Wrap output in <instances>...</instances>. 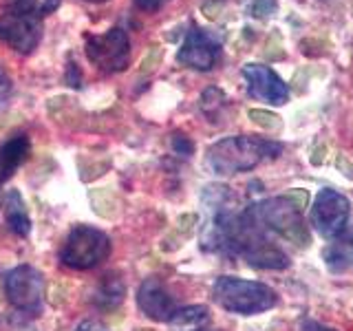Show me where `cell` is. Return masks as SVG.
Wrapping results in <instances>:
<instances>
[{
  "instance_id": "cell-1",
  "label": "cell",
  "mask_w": 353,
  "mask_h": 331,
  "mask_svg": "<svg viewBox=\"0 0 353 331\" xmlns=\"http://www.w3.org/2000/svg\"><path fill=\"white\" fill-rule=\"evenodd\" d=\"M283 152V143L263 137L234 135L225 137L208 148L205 166L216 177H232L254 170L263 161L276 159Z\"/></svg>"
},
{
  "instance_id": "cell-2",
  "label": "cell",
  "mask_w": 353,
  "mask_h": 331,
  "mask_svg": "<svg viewBox=\"0 0 353 331\" xmlns=\"http://www.w3.org/2000/svg\"><path fill=\"white\" fill-rule=\"evenodd\" d=\"M243 212H245V217L254 225H259L268 234L270 232L279 234L281 239L294 243L296 248H307L312 243V237H309L303 219V210L287 194L263 199V201L248 205Z\"/></svg>"
},
{
  "instance_id": "cell-3",
  "label": "cell",
  "mask_w": 353,
  "mask_h": 331,
  "mask_svg": "<svg viewBox=\"0 0 353 331\" xmlns=\"http://www.w3.org/2000/svg\"><path fill=\"white\" fill-rule=\"evenodd\" d=\"M212 296L216 305L223 307L225 312L243 316L263 314L279 303V296L270 285L236 279V276H221V279H216Z\"/></svg>"
},
{
  "instance_id": "cell-4",
  "label": "cell",
  "mask_w": 353,
  "mask_h": 331,
  "mask_svg": "<svg viewBox=\"0 0 353 331\" xmlns=\"http://www.w3.org/2000/svg\"><path fill=\"white\" fill-rule=\"evenodd\" d=\"M110 254V239L91 225H75L60 250V261L71 270H91Z\"/></svg>"
},
{
  "instance_id": "cell-5",
  "label": "cell",
  "mask_w": 353,
  "mask_h": 331,
  "mask_svg": "<svg viewBox=\"0 0 353 331\" xmlns=\"http://www.w3.org/2000/svg\"><path fill=\"white\" fill-rule=\"evenodd\" d=\"M86 58L104 73L124 71L130 60V42L126 31L115 27L106 33H99V36H88Z\"/></svg>"
},
{
  "instance_id": "cell-6",
  "label": "cell",
  "mask_w": 353,
  "mask_h": 331,
  "mask_svg": "<svg viewBox=\"0 0 353 331\" xmlns=\"http://www.w3.org/2000/svg\"><path fill=\"white\" fill-rule=\"evenodd\" d=\"M351 203L345 194L331 188H323L312 205V225L323 239H338L347 228Z\"/></svg>"
},
{
  "instance_id": "cell-7",
  "label": "cell",
  "mask_w": 353,
  "mask_h": 331,
  "mask_svg": "<svg viewBox=\"0 0 353 331\" xmlns=\"http://www.w3.org/2000/svg\"><path fill=\"white\" fill-rule=\"evenodd\" d=\"M5 294L9 303L20 312H38L44 298L42 272L31 268V265H18L5 276Z\"/></svg>"
},
{
  "instance_id": "cell-8",
  "label": "cell",
  "mask_w": 353,
  "mask_h": 331,
  "mask_svg": "<svg viewBox=\"0 0 353 331\" xmlns=\"http://www.w3.org/2000/svg\"><path fill=\"white\" fill-rule=\"evenodd\" d=\"M221 47L223 40L216 38V33L208 29H192L176 53V62L194 71H210L221 60Z\"/></svg>"
},
{
  "instance_id": "cell-9",
  "label": "cell",
  "mask_w": 353,
  "mask_h": 331,
  "mask_svg": "<svg viewBox=\"0 0 353 331\" xmlns=\"http://www.w3.org/2000/svg\"><path fill=\"white\" fill-rule=\"evenodd\" d=\"M42 22L36 16L9 9L0 16V40L18 53H31L40 44Z\"/></svg>"
},
{
  "instance_id": "cell-10",
  "label": "cell",
  "mask_w": 353,
  "mask_h": 331,
  "mask_svg": "<svg viewBox=\"0 0 353 331\" xmlns=\"http://www.w3.org/2000/svg\"><path fill=\"white\" fill-rule=\"evenodd\" d=\"M243 77L248 80V91L252 97H259L274 106H281L290 99V88L276 75L270 66L263 64H245Z\"/></svg>"
},
{
  "instance_id": "cell-11",
  "label": "cell",
  "mask_w": 353,
  "mask_h": 331,
  "mask_svg": "<svg viewBox=\"0 0 353 331\" xmlns=\"http://www.w3.org/2000/svg\"><path fill=\"white\" fill-rule=\"evenodd\" d=\"M137 305L143 314L159 323H170V318L176 314V303L165 290L159 279H146L137 290Z\"/></svg>"
},
{
  "instance_id": "cell-12",
  "label": "cell",
  "mask_w": 353,
  "mask_h": 331,
  "mask_svg": "<svg viewBox=\"0 0 353 331\" xmlns=\"http://www.w3.org/2000/svg\"><path fill=\"white\" fill-rule=\"evenodd\" d=\"M31 150L29 137L25 135H14L9 137L3 146H0V181H7L14 177V172L22 166V161L27 159V154Z\"/></svg>"
},
{
  "instance_id": "cell-13",
  "label": "cell",
  "mask_w": 353,
  "mask_h": 331,
  "mask_svg": "<svg viewBox=\"0 0 353 331\" xmlns=\"http://www.w3.org/2000/svg\"><path fill=\"white\" fill-rule=\"evenodd\" d=\"M323 259L331 272H347L353 270V228L325 248Z\"/></svg>"
},
{
  "instance_id": "cell-14",
  "label": "cell",
  "mask_w": 353,
  "mask_h": 331,
  "mask_svg": "<svg viewBox=\"0 0 353 331\" xmlns=\"http://www.w3.org/2000/svg\"><path fill=\"white\" fill-rule=\"evenodd\" d=\"M5 221L9 230L18 237H27L31 232V219L18 190H11L5 197Z\"/></svg>"
},
{
  "instance_id": "cell-15",
  "label": "cell",
  "mask_w": 353,
  "mask_h": 331,
  "mask_svg": "<svg viewBox=\"0 0 353 331\" xmlns=\"http://www.w3.org/2000/svg\"><path fill=\"white\" fill-rule=\"evenodd\" d=\"M210 320V309L205 305H190L176 309L170 318V327L174 331H199Z\"/></svg>"
},
{
  "instance_id": "cell-16",
  "label": "cell",
  "mask_w": 353,
  "mask_h": 331,
  "mask_svg": "<svg viewBox=\"0 0 353 331\" xmlns=\"http://www.w3.org/2000/svg\"><path fill=\"white\" fill-rule=\"evenodd\" d=\"M124 283H121L119 279H115V276H106V281L99 285L97 290V296H95V303L99 307H115L121 303V298H124Z\"/></svg>"
},
{
  "instance_id": "cell-17",
  "label": "cell",
  "mask_w": 353,
  "mask_h": 331,
  "mask_svg": "<svg viewBox=\"0 0 353 331\" xmlns=\"http://www.w3.org/2000/svg\"><path fill=\"white\" fill-rule=\"evenodd\" d=\"M60 7V0H11V9H18L22 14L42 18L47 14H53Z\"/></svg>"
},
{
  "instance_id": "cell-18",
  "label": "cell",
  "mask_w": 353,
  "mask_h": 331,
  "mask_svg": "<svg viewBox=\"0 0 353 331\" xmlns=\"http://www.w3.org/2000/svg\"><path fill=\"white\" fill-rule=\"evenodd\" d=\"M243 9L252 18H268L279 11V0H243Z\"/></svg>"
},
{
  "instance_id": "cell-19",
  "label": "cell",
  "mask_w": 353,
  "mask_h": 331,
  "mask_svg": "<svg viewBox=\"0 0 353 331\" xmlns=\"http://www.w3.org/2000/svg\"><path fill=\"white\" fill-rule=\"evenodd\" d=\"M248 117L254 121L256 126L265 128V130H279L281 128V117L276 113H270V110H261V108H250Z\"/></svg>"
},
{
  "instance_id": "cell-20",
  "label": "cell",
  "mask_w": 353,
  "mask_h": 331,
  "mask_svg": "<svg viewBox=\"0 0 353 331\" xmlns=\"http://www.w3.org/2000/svg\"><path fill=\"white\" fill-rule=\"evenodd\" d=\"M265 58H268L270 62L274 60H283L285 58V51H283V40L279 33H272L270 40H268V47H265Z\"/></svg>"
},
{
  "instance_id": "cell-21",
  "label": "cell",
  "mask_w": 353,
  "mask_h": 331,
  "mask_svg": "<svg viewBox=\"0 0 353 331\" xmlns=\"http://www.w3.org/2000/svg\"><path fill=\"white\" fill-rule=\"evenodd\" d=\"M172 150H174L176 154H183V157H190L192 150H194V146H192V141L188 139L185 135H174V137H172Z\"/></svg>"
},
{
  "instance_id": "cell-22",
  "label": "cell",
  "mask_w": 353,
  "mask_h": 331,
  "mask_svg": "<svg viewBox=\"0 0 353 331\" xmlns=\"http://www.w3.org/2000/svg\"><path fill=\"white\" fill-rule=\"evenodd\" d=\"M287 197L292 199V201L301 208V210H305L307 208V201H309V192L307 190H303V188H292L290 192H287Z\"/></svg>"
},
{
  "instance_id": "cell-23",
  "label": "cell",
  "mask_w": 353,
  "mask_h": 331,
  "mask_svg": "<svg viewBox=\"0 0 353 331\" xmlns=\"http://www.w3.org/2000/svg\"><path fill=\"white\" fill-rule=\"evenodd\" d=\"M336 166H338V170L345 174L349 181H353V163L345 157V154H338V157H336Z\"/></svg>"
},
{
  "instance_id": "cell-24",
  "label": "cell",
  "mask_w": 353,
  "mask_h": 331,
  "mask_svg": "<svg viewBox=\"0 0 353 331\" xmlns=\"http://www.w3.org/2000/svg\"><path fill=\"white\" fill-rule=\"evenodd\" d=\"M170 0H135V5L141 9V11H157L161 9L163 5H168Z\"/></svg>"
},
{
  "instance_id": "cell-25",
  "label": "cell",
  "mask_w": 353,
  "mask_h": 331,
  "mask_svg": "<svg viewBox=\"0 0 353 331\" xmlns=\"http://www.w3.org/2000/svg\"><path fill=\"white\" fill-rule=\"evenodd\" d=\"M221 3H216V0H208V3L203 5V14H205V18H210V20H216L219 18V11H221Z\"/></svg>"
},
{
  "instance_id": "cell-26",
  "label": "cell",
  "mask_w": 353,
  "mask_h": 331,
  "mask_svg": "<svg viewBox=\"0 0 353 331\" xmlns=\"http://www.w3.org/2000/svg\"><path fill=\"white\" fill-rule=\"evenodd\" d=\"M11 93V82H9V77L5 75V71L0 69V104L5 102V99L9 97Z\"/></svg>"
},
{
  "instance_id": "cell-27",
  "label": "cell",
  "mask_w": 353,
  "mask_h": 331,
  "mask_svg": "<svg viewBox=\"0 0 353 331\" xmlns=\"http://www.w3.org/2000/svg\"><path fill=\"white\" fill-rule=\"evenodd\" d=\"M301 331H336V329L320 325V323H316V320H305V323L301 325Z\"/></svg>"
},
{
  "instance_id": "cell-28",
  "label": "cell",
  "mask_w": 353,
  "mask_h": 331,
  "mask_svg": "<svg viewBox=\"0 0 353 331\" xmlns=\"http://www.w3.org/2000/svg\"><path fill=\"white\" fill-rule=\"evenodd\" d=\"M325 159H327V146L323 143V146H316L314 148V152H312V163L314 166H320Z\"/></svg>"
},
{
  "instance_id": "cell-29",
  "label": "cell",
  "mask_w": 353,
  "mask_h": 331,
  "mask_svg": "<svg viewBox=\"0 0 353 331\" xmlns=\"http://www.w3.org/2000/svg\"><path fill=\"white\" fill-rule=\"evenodd\" d=\"M75 331H108L104 325H99V323H95V320H84V323L77 327Z\"/></svg>"
},
{
  "instance_id": "cell-30",
  "label": "cell",
  "mask_w": 353,
  "mask_h": 331,
  "mask_svg": "<svg viewBox=\"0 0 353 331\" xmlns=\"http://www.w3.org/2000/svg\"><path fill=\"white\" fill-rule=\"evenodd\" d=\"M86 3H104V0H86Z\"/></svg>"
},
{
  "instance_id": "cell-31",
  "label": "cell",
  "mask_w": 353,
  "mask_h": 331,
  "mask_svg": "<svg viewBox=\"0 0 353 331\" xmlns=\"http://www.w3.org/2000/svg\"><path fill=\"white\" fill-rule=\"evenodd\" d=\"M199 331H203V329H199Z\"/></svg>"
}]
</instances>
